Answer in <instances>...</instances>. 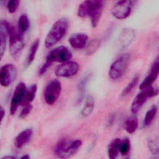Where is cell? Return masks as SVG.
<instances>
[{
    "label": "cell",
    "mask_w": 159,
    "mask_h": 159,
    "mask_svg": "<svg viewBox=\"0 0 159 159\" xmlns=\"http://www.w3.org/2000/svg\"><path fill=\"white\" fill-rule=\"evenodd\" d=\"M30 158V157H29V155H24V156H22V157H21V158Z\"/></svg>",
    "instance_id": "33"
},
{
    "label": "cell",
    "mask_w": 159,
    "mask_h": 159,
    "mask_svg": "<svg viewBox=\"0 0 159 159\" xmlns=\"http://www.w3.org/2000/svg\"><path fill=\"white\" fill-rule=\"evenodd\" d=\"M138 127V120L135 117H132L127 119L124 124V128L129 134H133Z\"/></svg>",
    "instance_id": "20"
},
{
    "label": "cell",
    "mask_w": 159,
    "mask_h": 159,
    "mask_svg": "<svg viewBox=\"0 0 159 159\" xmlns=\"http://www.w3.org/2000/svg\"><path fill=\"white\" fill-rule=\"evenodd\" d=\"M140 91H141L135 96L131 104L130 109L134 114H137L140 111L148 98L157 95L159 92V89L150 86Z\"/></svg>",
    "instance_id": "5"
},
{
    "label": "cell",
    "mask_w": 159,
    "mask_h": 159,
    "mask_svg": "<svg viewBox=\"0 0 159 159\" xmlns=\"http://www.w3.org/2000/svg\"><path fill=\"white\" fill-rule=\"evenodd\" d=\"M148 146L153 154L158 153L159 152V137H156L148 140Z\"/></svg>",
    "instance_id": "24"
},
{
    "label": "cell",
    "mask_w": 159,
    "mask_h": 159,
    "mask_svg": "<svg viewBox=\"0 0 159 159\" xmlns=\"http://www.w3.org/2000/svg\"><path fill=\"white\" fill-rule=\"evenodd\" d=\"M94 98L92 96H88L81 112V116L83 118L88 117L92 113L94 107Z\"/></svg>",
    "instance_id": "17"
},
{
    "label": "cell",
    "mask_w": 159,
    "mask_h": 159,
    "mask_svg": "<svg viewBox=\"0 0 159 159\" xmlns=\"http://www.w3.org/2000/svg\"><path fill=\"white\" fill-rule=\"evenodd\" d=\"M157 112V107L156 106H152L146 112L145 118H144V125H149L153 121L154 117Z\"/></svg>",
    "instance_id": "23"
},
{
    "label": "cell",
    "mask_w": 159,
    "mask_h": 159,
    "mask_svg": "<svg viewBox=\"0 0 159 159\" xmlns=\"http://www.w3.org/2000/svg\"><path fill=\"white\" fill-rule=\"evenodd\" d=\"M26 91L27 88L24 83L20 82L17 84L11 102L10 113L11 115H14L20 104H22Z\"/></svg>",
    "instance_id": "10"
},
{
    "label": "cell",
    "mask_w": 159,
    "mask_h": 159,
    "mask_svg": "<svg viewBox=\"0 0 159 159\" xmlns=\"http://www.w3.org/2000/svg\"><path fill=\"white\" fill-rule=\"evenodd\" d=\"M159 75V55L155 60L153 63L148 75L140 84L139 88L140 90L152 86L153 83L156 80Z\"/></svg>",
    "instance_id": "12"
},
{
    "label": "cell",
    "mask_w": 159,
    "mask_h": 159,
    "mask_svg": "<svg viewBox=\"0 0 159 159\" xmlns=\"http://www.w3.org/2000/svg\"><path fill=\"white\" fill-rule=\"evenodd\" d=\"M32 130L26 129L21 131L14 139V145L18 148H20L26 145L31 139L32 136Z\"/></svg>",
    "instance_id": "14"
},
{
    "label": "cell",
    "mask_w": 159,
    "mask_h": 159,
    "mask_svg": "<svg viewBox=\"0 0 159 159\" xmlns=\"http://www.w3.org/2000/svg\"><path fill=\"white\" fill-rule=\"evenodd\" d=\"M139 75H136L130 81V82L126 86V87L124 89L123 91H122V96H125L127 94H129V93L131 92V91L133 89V88L137 85L138 81H139Z\"/></svg>",
    "instance_id": "25"
},
{
    "label": "cell",
    "mask_w": 159,
    "mask_h": 159,
    "mask_svg": "<svg viewBox=\"0 0 159 159\" xmlns=\"http://www.w3.org/2000/svg\"><path fill=\"white\" fill-rule=\"evenodd\" d=\"M9 37L7 29L6 24V20H2L1 22V27H0V52H1V59H2L7 43V39Z\"/></svg>",
    "instance_id": "15"
},
{
    "label": "cell",
    "mask_w": 159,
    "mask_h": 159,
    "mask_svg": "<svg viewBox=\"0 0 159 159\" xmlns=\"http://www.w3.org/2000/svg\"><path fill=\"white\" fill-rule=\"evenodd\" d=\"M88 36L84 33H76L71 35L68 39L70 45L75 49L84 48L88 43Z\"/></svg>",
    "instance_id": "13"
},
{
    "label": "cell",
    "mask_w": 159,
    "mask_h": 159,
    "mask_svg": "<svg viewBox=\"0 0 159 159\" xmlns=\"http://www.w3.org/2000/svg\"><path fill=\"white\" fill-rule=\"evenodd\" d=\"M79 70V65L75 61H66L58 66L55 73L57 76L67 78L75 75Z\"/></svg>",
    "instance_id": "11"
},
{
    "label": "cell",
    "mask_w": 159,
    "mask_h": 159,
    "mask_svg": "<svg viewBox=\"0 0 159 159\" xmlns=\"http://www.w3.org/2000/svg\"><path fill=\"white\" fill-rule=\"evenodd\" d=\"M82 145L80 139L71 140L68 139H62L57 143L55 149V154L60 158H68L75 154Z\"/></svg>",
    "instance_id": "3"
},
{
    "label": "cell",
    "mask_w": 159,
    "mask_h": 159,
    "mask_svg": "<svg viewBox=\"0 0 159 159\" xmlns=\"http://www.w3.org/2000/svg\"><path fill=\"white\" fill-rule=\"evenodd\" d=\"M72 57L71 51L65 46H59L52 50L47 57V60L53 63L66 62L70 60Z\"/></svg>",
    "instance_id": "9"
},
{
    "label": "cell",
    "mask_w": 159,
    "mask_h": 159,
    "mask_svg": "<svg viewBox=\"0 0 159 159\" xmlns=\"http://www.w3.org/2000/svg\"><path fill=\"white\" fill-rule=\"evenodd\" d=\"M9 1V0H0L1 4L2 6H6V4H7V2H8Z\"/></svg>",
    "instance_id": "31"
},
{
    "label": "cell",
    "mask_w": 159,
    "mask_h": 159,
    "mask_svg": "<svg viewBox=\"0 0 159 159\" xmlns=\"http://www.w3.org/2000/svg\"><path fill=\"white\" fill-rule=\"evenodd\" d=\"M122 140L119 138L114 139L109 143L108 147V156L111 159H115L117 158L119 152H120V146Z\"/></svg>",
    "instance_id": "16"
},
{
    "label": "cell",
    "mask_w": 159,
    "mask_h": 159,
    "mask_svg": "<svg viewBox=\"0 0 159 159\" xmlns=\"http://www.w3.org/2000/svg\"><path fill=\"white\" fill-rule=\"evenodd\" d=\"M39 43H40V41L39 39H36L32 43V44L29 49V52L27 59V64L28 65H30L34 60L39 46Z\"/></svg>",
    "instance_id": "22"
},
{
    "label": "cell",
    "mask_w": 159,
    "mask_h": 159,
    "mask_svg": "<svg viewBox=\"0 0 159 159\" xmlns=\"http://www.w3.org/2000/svg\"><path fill=\"white\" fill-rule=\"evenodd\" d=\"M32 106L30 104H25V105H24L23 106V108L20 113V115H19V117L20 118H25V117H27L29 113L30 112L31 110H32Z\"/></svg>",
    "instance_id": "28"
},
{
    "label": "cell",
    "mask_w": 159,
    "mask_h": 159,
    "mask_svg": "<svg viewBox=\"0 0 159 159\" xmlns=\"http://www.w3.org/2000/svg\"><path fill=\"white\" fill-rule=\"evenodd\" d=\"M130 148V140L128 138L124 139L120 143V153L122 155H126L129 153Z\"/></svg>",
    "instance_id": "26"
},
{
    "label": "cell",
    "mask_w": 159,
    "mask_h": 159,
    "mask_svg": "<svg viewBox=\"0 0 159 159\" xmlns=\"http://www.w3.org/2000/svg\"><path fill=\"white\" fill-rule=\"evenodd\" d=\"M17 24H18V29H17L18 32L21 35L24 36V34L27 31L30 26L29 19L27 16L25 14H22L19 18Z\"/></svg>",
    "instance_id": "18"
},
{
    "label": "cell",
    "mask_w": 159,
    "mask_h": 159,
    "mask_svg": "<svg viewBox=\"0 0 159 159\" xmlns=\"http://www.w3.org/2000/svg\"><path fill=\"white\" fill-rule=\"evenodd\" d=\"M0 114H1V121L2 120L3 118H4V114H5V111L3 109L2 107H1V111H0Z\"/></svg>",
    "instance_id": "30"
},
{
    "label": "cell",
    "mask_w": 159,
    "mask_h": 159,
    "mask_svg": "<svg viewBox=\"0 0 159 159\" xmlns=\"http://www.w3.org/2000/svg\"><path fill=\"white\" fill-rule=\"evenodd\" d=\"M20 4V0H9L6 7L10 13L15 12L19 7Z\"/></svg>",
    "instance_id": "27"
},
{
    "label": "cell",
    "mask_w": 159,
    "mask_h": 159,
    "mask_svg": "<svg viewBox=\"0 0 159 159\" xmlns=\"http://www.w3.org/2000/svg\"><path fill=\"white\" fill-rule=\"evenodd\" d=\"M68 20L65 17L58 19L52 25L45 40L47 48H50L57 43L65 35L68 29Z\"/></svg>",
    "instance_id": "2"
},
{
    "label": "cell",
    "mask_w": 159,
    "mask_h": 159,
    "mask_svg": "<svg viewBox=\"0 0 159 159\" xmlns=\"http://www.w3.org/2000/svg\"><path fill=\"white\" fill-rule=\"evenodd\" d=\"M137 0H119L113 7L112 14L117 19H125L129 17Z\"/></svg>",
    "instance_id": "6"
},
{
    "label": "cell",
    "mask_w": 159,
    "mask_h": 159,
    "mask_svg": "<svg viewBox=\"0 0 159 159\" xmlns=\"http://www.w3.org/2000/svg\"><path fill=\"white\" fill-rule=\"evenodd\" d=\"M37 89V86L35 84L31 85L28 89H27L24 99L22 104L23 106L25 104H29L33 101L35 96Z\"/></svg>",
    "instance_id": "19"
},
{
    "label": "cell",
    "mask_w": 159,
    "mask_h": 159,
    "mask_svg": "<svg viewBox=\"0 0 159 159\" xmlns=\"http://www.w3.org/2000/svg\"><path fill=\"white\" fill-rule=\"evenodd\" d=\"M130 60L129 53H124L120 55L111 65L109 71V76L112 80L120 78L125 72Z\"/></svg>",
    "instance_id": "4"
},
{
    "label": "cell",
    "mask_w": 159,
    "mask_h": 159,
    "mask_svg": "<svg viewBox=\"0 0 159 159\" xmlns=\"http://www.w3.org/2000/svg\"><path fill=\"white\" fill-rule=\"evenodd\" d=\"M17 70L16 66L12 63L6 64L1 68L0 83L1 86L7 87L10 86L16 79Z\"/></svg>",
    "instance_id": "8"
},
{
    "label": "cell",
    "mask_w": 159,
    "mask_h": 159,
    "mask_svg": "<svg viewBox=\"0 0 159 159\" xmlns=\"http://www.w3.org/2000/svg\"><path fill=\"white\" fill-rule=\"evenodd\" d=\"M134 32L132 29H128L124 31V33L122 34L120 39L122 42V46L123 48H125L130 43L134 38Z\"/></svg>",
    "instance_id": "21"
},
{
    "label": "cell",
    "mask_w": 159,
    "mask_h": 159,
    "mask_svg": "<svg viewBox=\"0 0 159 159\" xmlns=\"http://www.w3.org/2000/svg\"><path fill=\"white\" fill-rule=\"evenodd\" d=\"M51 64H52V63L50 61H49L48 60H46L45 63L42 66V67L40 68V69L39 70V75H43L46 72L47 69L50 67Z\"/></svg>",
    "instance_id": "29"
},
{
    "label": "cell",
    "mask_w": 159,
    "mask_h": 159,
    "mask_svg": "<svg viewBox=\"0 0 159 159\" xmlns=\"http://www.w3.org/2000/svg\"><path fill=\"white\" fill-rule=\"evenodd\" d=\"M61 92V83L57 80L50 81L47 84L43 93V97L46 103L49 105L54 104L59 98Z\"/></svg>",
    "instance_id": "7"
},
{
    "label": "cell",
    "mask_w": 159,
    "mask_h": 159,
    "mask_svg": "<svg viewBox=\"0 0 159 159\" xmlns=\"http://www.w3.org/2000/svg\"><path fill=\"white\" fill-rule=\"evenodd\" d=\"M16 157L15 156H5L2 157L1 159H6V158H16Z\"/></svg>",
    "instance_id": "32"
},
{
    "label": "cell",
    "mask_w": 159,
    "mask_h": 159,
    "mask_svg": "<svg viewBox=\"0 0 159 159\" xmlns=\"http://www.w3.org/2000/svg\"><path fill=\"white\" fill-rule=\"evenodd\" d=\"M104 6V0H84L78 6V16L90 17L91 25L95 27L100 20Z\"/></svg>",
    "instance_id": "1"
}]
</instances>
